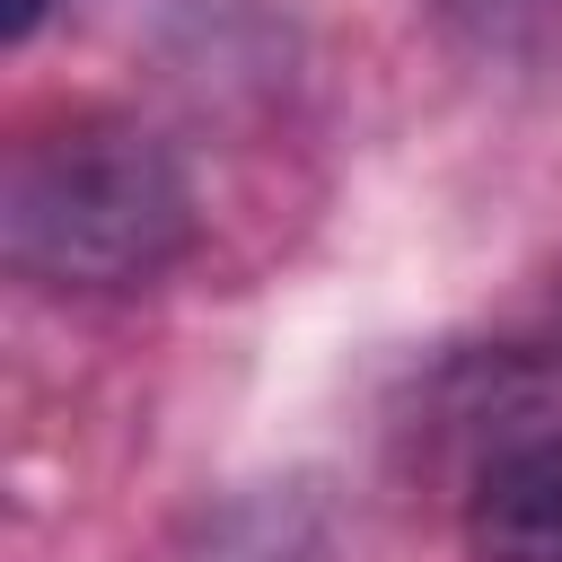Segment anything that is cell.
I'll return each mask as SVG.
<instances>
[{
    "label": "cell",
    "instance_id": "cell-1",
    "mask_svg": "<svg viewBox=\"0 0 562 562\" xmlns=\"http://www.w3.org/2000/svg\"><path fill=\"white\" fill-rule=\"evenodd\" d=\"M193 237L184 167L132 123H61L9 158L0 246L26 281L132 290L167 272Z\"/></svg>",
    "mask_w": 562,
    "mask_h": 562
},
{
    "label": "cell",
    "instance_id": "cell-2",
    "mask_svg": "<svg viewBox=\"0 0 562 562\" xmlns=\"http://www.w3.org/2000/svg\"><path fill=\"white\" fill-rule=\"evenodd\" d=\"M465 536L483 562H562V439H527L483 465Z\"/></svg>",
    "mask_w": 562,
    "mask_h": 562
},
{
    "label": "cell",
    "instance_id": "cell-3",
    "mask_svg": "<svg viewBox=\"0 0 562 562\" xmlns=\"http://www.w3.org/2000/svg\"><path fill=\"white\" fill-rule=\"evenodd\" d=\"M0 18H9V35H26V26L44 18V0H0Z\"/></svg>",
    "mask_w": 562,
    "mask_h": 562
}]
</instances>
